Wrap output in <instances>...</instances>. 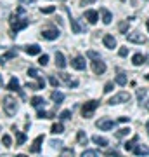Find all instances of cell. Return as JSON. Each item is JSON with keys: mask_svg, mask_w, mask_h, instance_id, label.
Masks as SVG:
<instances>
[{"mask_svg": "<svg viewBox=\"0 0 149 157\" xmlns=\"http://www.w3.org/2000/svg\"><path fill=\"white\" fill-rule=\"evenodd\" d=\"M19 2H21V4H31L33 0H19Z\"/></svg>", "mask_w": 149, "mask_h": 157, "instance_id": "obj_50", "label": "cell"}, {"mask_svg": "<svg viewBox=\"0 0 149 157\" xmlns=\"http://www.w3.org/2000/svg\"><path fill=\"white\" fill-rule=\"evenodd\" d=\"M99 107V101H95V100H90V101H87L85 105L82 107V115L85 119H88V117H92L94 115V112H95V108Z\"/></svg>", "mask_w": 149, "mask_h": 157, "instance_id": "obj_3", "label": "cell"}, {"mask_svg": "<svg viewBox=\"0 0 149 157\" xmlns=\"http://www.w3.org/2000/svg\"><path fill=\"white\" fill-rule=\"evenodd\" d=\"M7 89L9 91H19V80L16 77H12L9 80V84H7Z\"/></svg>", "mask_w": 149, "mask_h": 157, "instance_id": "obj_20", "label": "cell"}, {"mask_svg": "<svg viewBox=\"0 0 149 157\" xmlns=\"http://www.w3.org/2000/svg\"><path fill=\"white\" fill-rule=\"evenodd\" d=\"M38 117L40 119H50V113L45 112V110H42V108H38Z\"/></svg>", "mask_w": 149, "mask_h": 157, "instance_id": "obj_39", "label": "cell"}, {"mask_svg": "<svg viewBox=\"0 0 149 157\" xmlns=\"http://www.w3.org/2000/svg\"><path fill=\"white\" fill-rule=\"evenodd\" d=\"M137 98H139V103H142L144 98H146V89H137Z\"/></svg>", "mask_w": 149, "mask_h": 157, "instance_id": "obj_35", "label": "cell"}, {"mask_svg": "<svg viewBox=\"0 0 149 157\" xmlns=\"http://www.w3.org/2000/svg\"><path fill=\"white\" fill-rule=\"evenodd\" d=\"M106 155H108V157H120V154H118L116 150H108V152H106Z\"/></svg>", "mask_w": 149, "mask_h": 157, "instance_id": "obj_44", "label": "cell"}, {"mask_svg": "<svg viewBox=\"0 0 149 157\" xmlns=\"http://www.w3.org/2000/svg\"><path fill=\"white\" fill-rule=\"evenodd\" d=\"M118 121H120V122H128V121H130V117H120Z\"/></svg>", "mask_w": 149, "mask_h": 157, "instance_id": "obj_49", "label": "cell"}, {"mask_svg": "<svg viewBox=\"0 0 149 157\" xmlns=\"http://www.w3.org/2000/svg\"><path fill=\"white\" fill-rule=\"evenodd\" d=\"M95 126L101 129V131H109V129H113L116 126V122L115 121H111V119H99L97 122H95Z\"/></svg>", "mask_w": 149, "mask_h": 157, "instance_id": "obj_5", "label": "cell"}, {"mask_svg": "<svg viewBox=\"0 0 149 157\" xmlns=\"http://www.w3.org/2000/svg\"><path fill=\"white\" fill-rule=\"evenodd\" d=\"M59 119H62V121H66V119H71V110H62V112L59 113Z\"/></svg>", "mask_w": 149, "mask_h": 157, "instance_id": "obj_32", "label": "cell"}, {"mask_svg": "<svg viewBox=\"0 0 149 157\" xmlns=\"http://www.w3.org/2000/svg\"><path fill=\"white\" fill-rule=\"evenodd\" d=\"M95 0H82L80 2V6H88V4H94Z\"/></svg>", "mask_w": 149, "mask_h": 157, "instance_id": "obj_47", "label": "cell"}, {"mask_svg": "<svg viewBox=\"0 0 149 157\" xmlns=\"http://www.w3.org/2000/svg\"><path fill=\"white\" fill-rule=\"evenodd\" d=\"M17 56V49H11V51H7L4 56H0V63H5L7 59H11V58H16Z\"/></svg>", "mask_w": 149, "mask_h": 157, "instance_id": "obj_18", "label": "cell"}, {"mask_svg": "<svg viewBox=\"0 0 149 157\" xmlns=\"http://www.w3.org/2000/svg\"><path fill=\"white\" fill-rule=\"evenodd\" d=\"M42 143H44V136L40 135V136H37V138L33 140V143H31V147H30V150L33 152V154H38L40 148H42Z\"/></svg>", "mask_w": 149, "mask_h": 157, "instance_id": "obj_8", "label": "cell"}, {"mask_svg": "<svg viewBox=\"0 0 149 157\" xmlns=\"http://www.w3.org/2000/svg\"><path fill=\"white\" fill-rule=\"evenodd\" d=\"M87 56L90 58V59H101V56H99V52H95V51H87Z\"/></svg>", "mask_w": 149, "mask_h": 157, "instance_id": "obj_34", "label": "cell"}, {"mask_svg": "<svg viewBox=\"0 0 149 157\" xmlns=\"http://www.w3.org/2000/svg\"><path fill=\"white\" fill-rule=\"evenodd\" d=\"M52 100H54L57 105H59V103L64 100V94H62V93H59V91H54V93H52Z\"/></svg>", "mask_w": 149, "mask_h": 157, "instance_id": "obj_29", "label": "cell"}, {"mask_svg": "<svg viewBox=\"0 0 149 157\" xmlns=\"http://www.w3.org/2000/svg\"><path fill=\"white\" fill-rule=\"evenodd\" d=\"M137 141H139V136H137V135L133 136V138H132L130 141H125V145H123V147H125V150H127V152L133 150V148H135V143H137Z\"/></svg>", "mask_w": 149, "mask_h": 157, "instance_id": "obj_19", "label": "cell"}, {"mask_svg": "<svg viewBox=\"0 0 149 157\" xmlns=\"http://www.w3.org/2000/svg\"><path fill=\"white\" fill-rule=\"evenodd\" d=\"M59 157H75V152L71 150V148H64V150L61 152V155Z\"/></svg>", "mask_w": 149, "mask_h": 157, "instance_id": "obj_31", "label": "cell"}, {"mask_svg": "<svg viewBox=\"0 0 149 157\" xmlns=\"http://www.w3.org/2000/svg\"><path fill=\"white\" fill-rule=\"evenodd\" d=\"M144 105H146V108H147V110H149V101H146V103H144Z\"/></svg>", "mask_w": 149, "mask_h": 157, "instance_id": "obj_52", "label": "cell"}, {"mask_svg": "<svg viewBox=\"0 0 149 157\" xmlns=\"http://www.w3.org/2000/svg\"><path fill=\"white\" fill-rule=\"evenodd\" d=\"M28 75H30V77H33V78H38V77H40L38 72H37L35 68H30V70H28Z\"/></svg>", "mask_w": 149, "mask_h": 157, "instance_id": "obj_41", "label": "cell"}, {"mask_svg": "<svg viewBox=\"0 0 149 157\" xmlns=\"http://www.w3.org/2000/svg\"><path fill=\"white\" fill-rule=\"evenodd\" d=\"M102 42H104V45L108 47V49H115L116 47V39L113 37V35H104Z\"/></svg>", "mask_w": 149, "mask_h": 157, "instance_id": "obj_12", "label": "cell"}, {"mask_svg": "<svg viewBox=\"0 0 149 157\" xmlns=\"http://www.w3.org/2000/svg\"><path fill=\"white\" fill-rule=\"evenodd\" d=\"M130 100V93H127V91H122V93H118V94H115L113 98H109V105H118V103H127V101Z\"/></svg>", "mask_w": 149, "mask_h": 157, "instance_id": "obj_4", "label": "cell"}, {"mask_svg": "<svg viewBox=\"0 0 149 157\" xmlns=\"http://www.w3.org/2000/svg\"><path fill=\"white\" fill-rule=\"evenodd\" d=\"M101 14H102V23H104V25H109L111 19H113V14H111L106 7H101Z\"/></svg>", "mask_w": 149, "mask_h": 157, "instance_id": "obj_15", "label": "cell"}, {"mask_svg": "<svg viewBox=\"0 0 149 157\" xmlns=\"http://www.w3.org/2000/svg\"><path fill=\"white\" fill-rule=\"evenodd\" d=\"M12 129L16 131V135H17V143H16V145H17V147H19V145H23V143L26 141V135H24V133H19V131L16 129V126H14Z\"/></svg>", "mask_w": 149, "mask_h": 157, "instance_id": "obj_26", "label": "cell"}, {"mask_svg": "<svg viewBox=\"0 0 149 157\" xmlns=\"http://www.w3.org/2000/svg\"><path fill=\"white\" fill-rule=\"evenodd\" d=\"M38 63L42 65V67H45V65L49 63V56H47V54H42V56L38 58Z\"/></svg>", "mask_w": 149, "mask_h": 157, "instance_id": "obj_38", "label": "cell"}, {"mask_svg": "<svg viewBox=\"0 0 149 157\" xmlns=\"http://www.w3.org/2000/svg\"><path fill=\"white\" fill-rule=\"evenodd\" d=\"M85 17L88 19V23H90V25H95V23H97V19H99V12L94 11V9H88V11H85Z\"/></svg>", "mask_w": 149, "mask_h": 157, "instance_id": "obj_9", "label": "cell"}, {"mask_svg": "<svg viewBox=\"0 0 149 157\" xmlns=\"http://www.w3.org/2000/svg\"><path fill=\"white\" fill-rule=\"evenodd\" d=\"M69 23H71V30H73V33H82L83 28L80 26V23L75 19V17H71V14H69Z\"/></svg>", "mask_w": 149, "mask_h": 157, "instance_id": "obj_17", "label": "cell"}, {"mask_svg": "<svg viewBox=\"0 0 149 157\" xmlns=\"http://www.w3.org/2000/svg\"><path fill=\"white\" fill-rule=\"evenodd\" d=\"M92 141H94L95 145H99V147H106V145H108V140L102 138V136H99V135L92 136Z\"/></svg>", "mask_w": 149, "mask_h": 157, "instance_id": "obj_22", "label": "cell"}, {"mask_svg": "<svg viewBox=\"0 0 149 157\" xmlns=\"http://www.w3.org/2000/svg\"><path fill=\"white\" fill-rule=\"evenodd\" d=\"M49 82H50L52 86H54V87H59V80H57V78L54 77V75H50V77H49Z\"/></svg>", "mask_w": 149, "mask_h": 157, "instance_id": "obj_42", "label": "cell"}, {"mask_svg": "<svg viewBox=\"0 0 149 157\" xmlns=\"http://www.w3.org/2000/svg\"><path fill=\"white\" fill-rule=\"evenodd\" d=\"M146 26H147V30H149V19H147V25H146Z\"/></svg>", "mask_w": 149, "mask_h": 157, "instance_id": "obj_54", "label": "cell"}, {"mask_svg": "<svg viewBox=\"0 0 149 157\" xmlns=\"http://www.w3.org/2000/svg\"><path fill=\"white\" fill-rule=\"evenodd\" d=\"M92 70H94L95 75H102L106 72V65L101 59H95V61H92Z\"/></svg>", "mask_w": 149, "mask_h": 157, "instance_id": "obj_7", "label": "cell"}, {"mask_svg": "<svg viewBox=\"0 0 149 157\" xmlns=\"http://www.w3.org/2000/svg\"><path fill=\"white\" fill-rule=\"evenodd\" d=\"M71 67L75 68V70H85V59H83L82 56H76L71 61Z\"/></svg>", "mask_w": 149, "mask_h": 157, "instance_id": "obj_10", "label": "cell"}, {"mask_svg": "<svg viewBox=\"0 0 149 157\" xmlns=\"http://www.w3.org/2000/svg\"><path fill=\"white\" fill-rule=\"evenodd\" d=\"M61 78L64 80V82H68V84L71 82V78H69V75H68V73H61Z\"/></svg>", "mask_w": 149, "mask_h": 157, "instance_id": "obj_46", "label": "cell"}, {"mask_svg": "<svg viewBox=\"0 0 149 157\" xmlns=\"http://www.w3.org/2000/svg\"><path fill=\"white\" fill-rule=\"evenodd\" d=\"M55 67L61 68V70L66 67V59H64V54L62 52H55Z\"/></svg>", "mask_w": 149, "mask_h": 157, "instance_id": "obj_14", "label": "cell"}, {"mask_svg": "<svg viewBox=\"0 0 149 157\" xmlns=\"http://www.w3.org/2000/svg\"><path fill=\"white\" fill-rule=\"evenodd\" d=\"M55 11V7L54 6H49V7H42V9H40V12H42V14H52V12Z\"/></svg>", "mask_w": 149, "mask_h": 157, "instance_id": "obj_33", "label": "cell"}, {"mask_svg": "<svg viewBox=\"0 0 149 157\" xmlns=\"http://www.w3.org/2000/svg\"><path fill=\"white\" fill-rule=\"evenodd\" d=\"M113 89H115V84H113V82H106V86H104V93H111Z\"/></svg>", "mask_w": 149, "mask_h": 157, "instance_id": "obj_40", "label": "cell"}, {"mask_svg": "<svg viewBox=\"0 0 149 157\" xmlns=\"http://www.w3.org/2000/svg\"><path fill=\"white\" fill-rule=\"evenodd\" d=\"M127 40L128 42H133V44H144V42H146V37H144L140 32H133V33L127 35Z\"/></svg>", "mask_w": 149, "mask_h": 157, "instance_id": "obj_6", "label": "cell"}, {"mask_svg": "<svg viewBox=\"0 0 149 157\" xmlns=\"http://www.w3.org/2000/svg\"><path fill=\"white\" fill-rule=\"evenodd\" d=\"M146 78H147V80H149V73H147V75H146Z\"/></svg>", "mask_w": 149, "mask_h": 157, "instance_id": "obj_55", "label": "cell"}, {"mask_svg": "<svg viewBox=\"0 0 149 157\" xmlns=\"http://www.w3.org/2000/svg\"><path fill=\"white\" fill-rule=\"evenodd\" d=\"M30 103H31L33 107L40 108V107H42V105H44V103H45V101H44V98H40V96H33V98H31V101H30Z\"/></svg>", "mask_w": 149, "mask_h": 157, "instance_id": "obj_25", "label": "cell"}, {"mask_svg": "<svg viewBox=\"0 0 149 157\" xmlns=\"http://www.w3.org/2000/svg\"><path fill=\"white\" fill-rule=\"evenodd\" d=\"M16 157H28V155H24V154H17Z\"/></svg>", "mask_w": 149, "mask_h": 157, "instance_id": "obj_51", "label": "cell"}, {"mask_svg": "<svg viewBox=\"0 0 149 157\" xmlns=\"http://www.w3.org/2000/svg\"><path fill=\"white\" fill-rule=\"evenodd\" d=\"M2 105H4V110H5V113L9 115V117L16 115V112H17V101L14 100L12 96H5Z\"/></svg>", "mask_w": 149, "mask_h": 157, "instance_id": "obj_2", "label": "cell"}, {"mask_svg": "<svg viewBox=\"0 0 149 157\" xmlns=\"http://www.w3.org/2000/svg\"><path fill=\"white\" fill-rule=\"evenodd\" d=\"M128 28H130V23H128V21H123V23H120V32H122V33H125V35H127Z\"/></svg>", "mask_w": 149, "mask_h": 157, "instance_id": "obj_30", "label": "cell"}, {"mask_svg": "<svg viewBox=\"0 0 149 157\" xmlns=\"http://www.w3.org/2000/svg\"><path fill=\"white\" fill-rule=\"evenodd\" d=\"M50 145H52V147H59V145H62V141H59V140H52V141H50Z\"/></svg>", "mask_w": 149, "mask_h": 157, "instance_id": "obj_48", "label": "cell"}, {"mask_svg": "<svg viewBox=\"0 0 149 157\" xmlns=\"http://www.w3.org/2000/svg\"><path fill=\"white\" fill-rule=\"evenodd\" d=\"M76 140H78L80 145H87L88 138H87V135H85V131H78V133H76Z\"/></svg>", "mask_w": 149, "mask_h": 157, "instance_id": "obj_23", "label": "cell"}, {"mask_svg": "<svg viewBox=\"0 0 149 157\" xmlns=\"http://www.w3.org/2000/svg\"><path fill=\"white\" fill-rule=\"evenodd\" d=\"M118 54H120L122 58L128 56V47H120V51H118Z\"/></svg>", "mask_w": 149, "mask_h": 157, "instance_id": "obj_43", "label": "cell"}, {"mask_svg": "<svg viewBox=\"0 0 149 157\" xmlns=\"http://www.w3.org/2000/svg\"><path fill=\"white\" fill-rule=\"evenodd\" d=\"M146 63H149V58H147V61H146Z\"/></svg>", "mask_w": 149, "mask_h": 157, "instance_id": "obj_56", "label": "cell"}, {"mask_svg": "<svg viewBox=\"0 0 149 157\" xmlns=\"http://www.w3.org/2000/svg\"><path fill=\"white\" fill-rule=\"evenodd\" d=\"M133 152H135V155H142V157L149 155V148L146 145H137L135 148H133Z\"/></svg>", "mask_w": 149, "mask_h": 157, "instance_id": "obj_16", "label": "cell"}, {"mask_svg": "<svg viewBox=\"0 0 149 157\" xmlns=\"http://www.w3.org/2000/svg\"><path fill=\"white\" fill-rule=\"evenodd\" d=\"M146 128H147V133H149V121H147V124H146Z\"/></svg>", "mask_w": 149, "mask_h": 157, "instance_id": "obj_53", "label": "cell"}, {"mask_svg": "<svg viewBox=\"0 0 149 157\" xmlns=\"http://www.w3.org/2000/svg\"><path fill=\"white\" fill-rule=\"evenodd\" d=\"M42 37L47 39V40H55L59 37V32H57V30H44V32H42Z\"/></svg>", "mask_w": 149, "mask_h": 157, "instance_id": "obj_11", "label": "cell"}, {"mask_svg": "<svg viewBox=\"0 0 149 157\" xmlns=\"http://www.w3.org/2000/svg\"><path fill=\"white\" fill-rule=\"evenodd\" d=\"M132 63L135 65V67H140L142 63H146V56H144V54H139V52H137V54H133Z\"/></svg>", "mask_w": 149, "mask_h": 157, "instance_id": "obj_21", "label": "cell"}, {"mask_svg": "<svg viewBox=\"0 0 149 157\" xmlns=\"http://www.w3.org/2000/svg\"><path fill=\"white\" fill-rule=\"evenodd\" d=\"M130 131H132L130 128H122V129H118V131H116V138H123V136H128V135H130Z\"/></svg>", "mask_w": 149, "mask_h": 157, "instance_id": "obj_28", "label": "cell"}, {"mask_svg": "<svg viewBox=\"0 0 149 157\" xmlns=\"http://www.w3.org/2000/svg\"><path fill=\"white\" fill-rule=\"evenodd\" d=\"M37 80H38V82H37V84H38V89H44V87H45V80L42 77H38Z\"/></svg>", "mask_w": 149, "mask_h": 157, "instance_id": "obj_45", "label": "cell"}, {"mask_svg": "<svg viewBox=\"0 0 149 157\" xmlns=\"http://www.w3.org/2000/svg\"><path fill=\"white\" fill-rule=\"evenodd\" d=\"M2 143H4L5 147H11V143H12L11 136H9V135H4V136H2Z\"/></svg>", "mask_w": 149, "mask_h": 157, "instance_id": "obj_37", "label": "cell"}, {"mask_svg": "<svg viewBox=\"0 0 149 157\" xmlns=\"http://www.w3.org/2000/svg\"><path fill=\"white\" fill-rule=\"evenodd\" d=\"M24 51H26L30 56H37V54H40V45H38V44L26 45V47H24Z\"/></svg>", "mask_w": 149, "mask_h": 157, "instance_id": "obj_13", "label": "cell"}, {"mask_svg": "<svg viewBox=\"0 0 149 157\" xmlns=\"http://www.w3.org/2000/svg\"><path fill=\"white\" fill-rule=\"evenodd\" d=\"M54 135H61V133H64V126H62L61 122H57V124H54L52 126V129H50Z\"/></svg>", "mask_w": 149, "mask_h": 157, "instance_id": "obj_27", "label": "cell"}, {"mask_svg": "<svg viewBox=\"0 0 149 157\" xmlns=\"http://www.w3.org/2000/svg\"><path fill=\"white\" fill-rule=\"evenodd\" d=\"M9 23H11V26H12V33H11V37H14V33H17L19 30H23V28H26L28 26V19L26 17H19V14L17 12H14L11 16V19H9Z\"/></svg>", "mask_w": 149, "mask_h": 157, "instance_id": "obj_1", "label": "cell"}, {"mask_svg": "<svg viewBox=\"0 0 149 157\" xmlns=\"http://www.w3.org/2000/svg\"><path fill=\"white\" fill-rule=\"evenodd\" d=\"M82 157H99V155H97V152L95 150H85L82 154Z\"/></svg>", "mask_w": 149, "mask_h": 157, "instance_id": "obj_36", "label": "cell"}, {"mask_svg": "<svg viewBox=\"0 0 149 157\" xmlns=\"http://www.w3.org/2000/svg\"><path fill=\"white\" fill-rule=\"evenodd\" d=\"M116 84L118 86H127V75L123 72H118V75H116Z\"/></svg>", "mask_w": 149, "mask_h": 157, "instance_id": "obj_24", "label": "cell"}]
</instances>
